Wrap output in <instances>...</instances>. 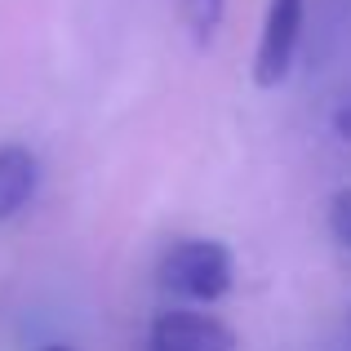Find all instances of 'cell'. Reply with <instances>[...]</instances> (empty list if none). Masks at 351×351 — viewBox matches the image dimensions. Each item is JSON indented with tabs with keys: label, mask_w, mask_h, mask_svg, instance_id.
<instances>
[{
	"label": "cell",
	"mask_w": 351,
	"mask_h": 351,
	"mask_svg": "<svg viewBox=\"0 0 351 351\" xmlns=\"http://www.w3.org/2000/svg\"><path fill=\"white\" fill-rule=\"evenodd\" d=\"M160 285L169 293H178L182 302H218L236 280V263H232V249L218 245V240L205 236H187V240H173L169 249L160 254V267H156Z\"/></svg>",
	"instance_id": "6da1fadb"
},
{
	"label": "cell",
	"mask_w": 351,
	"mask_h": 351,
	"mask_svg": "<svg viewBox=\"0 0 351 351\" xmlns=\"http://www.w3.org/2000/svg\"><path fill=\"white\" fill-rule=\"evenodd\" d=\"M302 36H307V0H267L263 36H258V53H254V80L263 89L280 85L293 71Z\"/></svg>",
	"instance_id": "7a4b0ae2"
},
{
	"label": "cell",
	"mask_w": 351,
	"mask_h": 351,
	"mask_svg": "<svg viewBox=\"0 0 351 351\" xmlns=\"http://www.w3.org/2000/svg\"><path fill=\"white\" fill-rule=\"evenodd\" d=\"M147 351H236V334L209 311L173 307L152 320Z\"/></svg>",
	"instance_id": "3957f363"
},
{
	"label": "cell",
	"mask_w": 351,
	"mask_h": 351,
	"mask_svg": "<svg viewBox=\"0 0 351 351\" xmlns=\"http://www.w3.org/2000/svg\"><path fill=\"white\" fill-rule=\"evenodd\" d=\"M36 187H40V160H36V152L23 143H5L0 147V223L23 214L32 205Z\"/></svg>",
	"instance_id": "277c9868"
},
{
	"label": "cell",
	"mask_w": 351,
	"mask_h": 351,
	"mask_svg": "<svg viewBox=\"0 0 351 351\" xmlns=\"http://www.w3.org/2000/svg\"><path fill=\"white\" fill-rule=\"evenodd\" d=\"M351 45V0H320L311 14V45L307 67H325Z\"/></svg>",
	"instance_id": "5b68a950"
},
{
	"label": "cell",
	"mask_w": 351,
	"mask_h": 351,
	"mask_svg": "<svg viewBox=\"0 0 351 351\" xmlns=\"http://www.w3.org/2000/svg\"><path fill=\"white\" fill-rule=\"evenodd\" d=\"M182 5V23H187L191 40L196 45H209L223 27V14H227V0H178Z\"/></svg>",
	"instance_id": "8992f818"
},
{
	"label": "cell",
	"mask_w": 351,
	"mask_h": 351,
	"mask_svg": "<svg viewBox=\"0 0 351 351\" xmlns=\"http://www.w3.org/2000/svg\"><path fill=\"white\" fill-rule=\"evenodd\" d=\"M329 236L343 249H351V187L334 191V200H329Z\"/></svg>",
	"instance_id": "52a82bcc"
},
{
	"label": "cell",
	"mask_w": 351,
	"mask_h": 351,
	"mask_svg": "<svg viewBox=\"0 0 351 351\" xmlns=\"http://www.w3.org/2000/svg\"><path fill=\"white\" fill-rule=\"evenodd\" d=\"M334 134L343 138V143H351V98H347V103L334 112Z\"/></svg>",
	"instance_id": "ba28073f"
},
{
	"label": "cell",
	"mask_w": 351,
	"mask_h": 351,
	"mask_svg": "<svg viewBox=\"0 0 351 351\" xmlns=\"http://www.w3.org/2000/svg\"><path fill=\"white\" fill-rule=\"evenodd\" d=\"M45 351H71V347H45Z\"/></svg>",
	"instance_id": "9c48e42d"
},
{
	"label": "cell",
	"mask_w": 351,
	"mask_h": 351,
	"mask_svg": "<svg viewBox=\"0 0 351 351\" xmlns=\"http://www.w3.org/2000/svg\"><path fill=\"white\" fill-rule=\"evenodd\" d=\"M347 334H351V316H347Z\"/></svg>",
	"instance_id": "30bf717a"
}]
</instances>
